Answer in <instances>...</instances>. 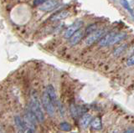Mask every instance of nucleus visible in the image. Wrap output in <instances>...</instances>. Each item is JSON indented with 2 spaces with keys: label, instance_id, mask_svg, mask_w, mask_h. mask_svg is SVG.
I'll return each instance as SVG.
<instances>
[{
  "label": "nucleus",
  "instance_id": "obj_1",
  "mask_svg": "<svg viewBox=\"0 0 134 133\" xmlns=\"http://www.w3.org/2000/svg\"><path fill=\"white\" fill-rule=\"evenodd\" d=\"M29 107H30L33 113L36 116L37 120H39L40 122H43L44 120V115L43 111L41 109L39 98H38L37 95L35 93L31 95V101H30Z\"/></svg>",
  "mask_w": 134,
  "mask_h": 133
},
{
  "label": "nucleus",
  "instance_id": "obj_2",
  "mask_svg": "<svg viewBox=\"0 0 134 133\" xmlns=\"http://www.w3.org/2000/svg\"><path fill=\"white\" fill-rule=\"evenodd\" d=\"M24 122L25 125H26L27 128L29 130V131H35L37 118L35 115V114L33 113V111H31L30 107H29L26 112H25Z\"/></svg>",
  "mask_w": 134,
  "mask_h": 133
},
{
  "label": "nucleus",
  "instance_id": "obj_3",
  "mask_svg": "<svg viewBox=\"0 0 134 133\" xmlns=\"http://www.w3.org/2000/svg\"><path fill=\"white\" fill-rule=\"evenodd\" d=\"M42 103H43V106L44 108V110L46 111V112H47L50 116H54V105L51 101L50 98L49 97V95L46 91L43 94V96H42Z\"/></svg>",
  "mask_w": 134,
  "mask_h": 133
},
{
  "label": "nucleus",
  "instance_id": "obj_4",
  "mask_svg": "<svg viewBox=\"0 0 134 133\" xmlns=\"http://www.w3.org/2000/svg\"><path fill=\"white\" fill-rule=\"evenodd\" d=\"M82 25H83V21H81V20H77V21H75L64 32V34H63L64 38L70 39V37L73 35V34H75V32L79 30L80 28L82 27Z\"/></svg>",
  "mask_w": 134,
  "mask_h": 133
},
{
  "label": "nucleus",
  "instance_id": "obj_5",
  "mask_svg": "<svg viewBox=\"0 0 134 133\" xmlns=\"http://www.w3.org/2000/svg\"><path fill=\"white\" fill-rule=\"evenodd\" d=\"M105 34V31L99 30H96V31L92 32L91 34H90L89 35L87 36V38L85 39V44L86 45H91L93 44L95 42H96L97 40H99Z\"/></svg>",
  "mask_w": 134,
  "mask_h": 133
},
{
  "label": "nucleus",
  "instance_id": "obj_6",
  "mask_svg": "<svg viewBox=\"0 0 134 133\" xmlns=\"http://www.w3.org/2000/svg\"><path fill=\"white\" fill-rule=\"evenodd\" d=\"M59 5L58 0H46L45 2L39 5V9L42 11L49 12L54 10Z\"/></svg>",
  "mask_w": 134,
  "mask_h": 133
},
{
  "label": "nucleus",
  "instance_id": "obj_7",
  "mask_svg": "<svg viewBox=\"0 0 134 133\" xmlns=\"http://www.w3.org/2000/svg\"><path fill=\"white\" fill-rule=\"evenodd\" d=\"M84 36V32L81 30H77L76 32L73 34V35L70 38V45H75L81 41Z\"/></svg>",
  "mask_w": 134,
  "mask_h": 133
},
{
  "label": "nucleus",
  "instance_id": "obj_8",
  "mask_svg": "<svg viewBox=\"0 0 134 133\" xmlns=\"http://www.w3.org/2000/svg\"><path fill=\"white\" fill-rule=\"evenodd\" d=\"M127 34L126 33H115L114 35L112 36V38L109 43V45H113L116 44L117 43L121 42V41L124 40L125 39H127Z\"/></svg>",
  "mask_w": 134,
  "mask_h": 133
},
{
  "label": "nucleus",
  "instance_id": "obj_9",
  "mask_svg": "<svg viewBox=\"0 0 134 133\" xmlns=\"http://www.w3.org/2000/svg\"><path fill=\"white\" fill-rule=\"evenodd\" d=\"M46 92H47L49 97L51 100V101L54 106H58V100H57V95L55 93V90H54V87L51 85H49L46 88Z\"/></svg>",
  "mask_w": 134,
  "mask_h": 133
},
{
  "label": "nucleus",
  "instance_id": "obj_10",
  "mask_svg": "<svg viewBox=\"0 0 134 133\" xmlns=\"http://www.w3.org/2000/svg\"><path fill=\"white\" fill-rule=\"evenodd\" d=\"M115 33L114 32H111L107 34H104L102 38H100L99 40V45L100 46H102V47H105V46H109V43H110V41L112 38V36L114 35Z\"/></svg>",
  "mask_w": 134,
  "mask_h": 133
},
{
  "label": "nucleus",
  "instance_id": "obj_11",
  "mask_svg": "<svg viewBox=\"0 0 134 133\" xmlns=\"http://www.w3.org/2000/svg\"><path fill=\"white\" fill-rule=\"evenodd\" d=\"M91 120H92V116L91 115L86 113L82 115V117L81 118V122H80V124H81V126L83 129H86L89 125L91 122Z\"/></svg>",
  "mask_w": 134,
  "mask_h": 133
},
{
  "label": "nucleus",
  "instance_id": "obj_12",
  "mask_svg": "<svg viewBox=\"0 0 134 133\" xmlns=\"http://www.w3.org/2000/svg\"><path fill=\"white\" fill-rule=\"evenodd\" d=\"M70 15V12L67 10H64V11H60L59 13L54 14L51 18H50V20L51 21H59V20L64 19L65 18H67Z\"/></svg>",
  "mask_w": 134,
  "mask_h": 133
},
{
  "label": "nucleus",
  "instance_id": "obj_13",
  "mask_svg": "<svg viewBox=\"0 0 134 133\" xmlns=\"http://www.w3.org/2000/svg\"><path fill=\"white\" fill-rule=\"evenodd\" d=\"M14 122H15V125H16V126L18 127V129L20 131H27V126H26V125H25L24 122V120L20 117V116L19 115H17L14 117Z\"/></svg>",
  "mask_w": 134,
  "mask_h": 133
},
{
  "label": "nucleus",
  "instance_id": "obj_14",
  "mask_svg": "<svg viewBox=\"0 0 134 133\" xmlns=\"http://www.w3.org/2000/svg\"><path fill=\"white\" fill-rule=\"evenodd\" d=\"M127 49V44H121V46L117 47L114 51H113V56L114 57H118L121 55H123L124 52L126 51V49Z\"/></svg>",
  "mask_w": 134,
  "mask_h": 133
},
{
  "label": "nucleus",
  "instance_id": "obj_15",
  "mask_svg": "<svg viewBox=\"0 0 134 133\" xmlns=\"http://www.w3.org/2000/svg\"><path fill=\"white\" fill-rule=\"evenodd\" d=\"M91 127L94 129V130H102V120L100 118H95L94 120H91Z\"/></svg>",
  "mask_w": 134,
  "mask_h": 133
},
{
  "label": "nucleus",
  "instance_id": "obj_16",
  "mask_svg": "<svg viewBox=\"0 0 134 133\" xmlns=\"http://www.w3.org/2000/svg\"><path fill=\"white\" fill-rule=\"evenodd\" d=\"M120 3H121V4L123 6V8H125V9H127L129 13L133 16V11L131 9V7H130L128 1H127V0H120Z\"/></svg>",
  "mask_w": 134,
  "mask_h": 133
},
{
  "label": "nucleus",
  "instance_id": "obj_17",
  "mask_svg": "<svg viewBox=\"0 0 134 133\" xmlns=\"http://www.w3.org/2000/svg\"><path fill=\"white\" fill-rule=\"evenodd\" d=\"M96 30H97V24H91V25H89L86 28L85 33H86V34H91L92 32L96 31Z\"/></svg>",
  "mask_w": 134,
  "mask_h": 133
},
{
  "label": "nucleus",
  "instance_id": "obj_18",
  "mask_svg": "<svg viewBox=\"0 0 134 133\" xmlns=\"http://www.w3.org/2000/svg\"><path fill=\"white\" fill-rule=\"evenodd\" d=\"M70 112H71V115L73 116L74 118H76L77 116L79 115V113H78V108L75 107V106L74 105H71L70 106Z\"/></svg>",
  "mask_w": 134,
  "mask_h": 133
},
{
  "label": "nucleus",
  "instance_id": "obj_19",
  "mask_svg": "<svg viewBox=\"0 0 134 133\" xmlns=\"http://www.w3.org/2000/svg\"><path fill=\"white\" fill-rule=\"evenodd\" d=\"M60 128H61V130H63V131H70L71 126H70V125L68 122H62L60 124Z\"/></svg>",
  "mask_w": 134,
  "mask_h": 133
},
{
  "label": "nucleus",
  "instance_id": "obj_20",
  "mask_svg": "<svg viewBox=\"0 0 134 133\" xmlns=\"http://www.w3.org/2000/svg\"><path fill=\"white\" fill-rule=\"evenodd\" d=\"M127 65L128 66H131V65H134V54L132 55V56H130L127 60Z\"/></svg>",
  "mask_w": 134,
  "mask_h": 133
},
{
  "label": "nucleus",
  "instance_id": "obj_21",
  "mask_svg": "<svg viewBox=\"0 0 134 133\" xmlns=\"http://www.w3.org/2000/svg\"><path fill=\"white\" fill-rule=\"evenodd\" d=\"M45 1H46V0H35V1H34V4L39 6V5L41 4V3H43Z\"/></svg>",
  "mask_w": 134,
  "mask_h": 133
},
{
  "label": "nucleus",
  "instance_id": "obj_22",
  "mask_svg": "<svg viewBox=\"0 0 134 133\" xmlns=\"http://www.w3.org/2000/svg\"><path fill=\"white\" fill-rule=\"evenodd\" d=\"M125 133H134V128H128L124 131Z\"/></svg>",
  "mask_w": 134,
  "mask_h": 133
}]
</instances>
